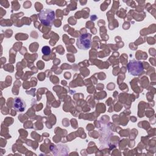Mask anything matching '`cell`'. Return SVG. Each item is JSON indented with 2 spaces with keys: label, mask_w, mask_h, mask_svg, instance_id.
Returning a JSON list of instances; mask_svg holds the SVG:
<instances>
[{
  "label": "cell",
  "mask_w": 156,
  "mask_h": 156,
  "mask_svg": "<svg viewBox=\"0 0 156 156\" xmlns=\"http://www.w3.org/2000/svg\"><path fill=\"white\" fill-rule=\"evenodd\" d=\"M38 16L41 24L48 26H52L55 19V12L54 10L49 9H44L41 10L38 15Z\"/></svg>",
  "instance_id": "6da1fadb"
},
{
  "label": "cell",
  "mask_w": 156,
  "mask_h": 156,
  "mask_svg": "<svg viewBox=\"0 0 156 156\" xmlns=\"http://www.w3.org/2000/svg\"><path fill=\"white\" fill-rule=\"evenodd\" d=\"M127 69L129 73L132 76H138L143 72L144 68L142 63L138 60H130L127 64Z\"/></svg>",
  "instance_id": "7a4b0ae2"
},
{
  "label": "cell",
  "mask_w": 156,
  "mask_h": 156,
  "mask_svg": "<svg viewBox=\"0 0 156 156\" xmlns=\"http://www.w3.org/2000/svg\"><path fill=\"white\" fill-rule=\"evenodd\" d=\"M91 35L87 33L80 35L77 40L76 45L80 49H88L90 48L91 44Z\"/></svg>",
  "instance_id": "3957f363"
},
{
  "label": "cell",
  "mask_w": 156,
  "mask_h": 156,
  "mask_svg": "<svg viewBox=\"0 0 156 156\" xmlns=\"http://www.w3.org/2000/svg\"><path fill=\"white\" fill-rule=\"evenodd\" d=\"M26 107V104L23 99L20 98H15L13 101V108L19 112H23L24 111Z\"/></svg>",
  "instance_id": "277c9868"
},
{
  "label": "cell",
  "mask_w": 156,
  "mask_h": 156,
  "mask_svg": "<svg viewBox=\"0 0 156 156\" xmlns=\"http://www.w3.org/2000/svg\"><path fill=\"white\" fill-rule=\"evenodd\" d=\"M51 48L49 47V46H43V48H42V49H41V52H42V53L44 54V55H49L50 53H51Z\"/></svg>",
  "instance_id": "5b68a950"
}]
</instances>
